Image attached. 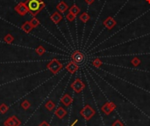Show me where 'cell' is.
<instances>
[{
	"mask_svg": "<svg viewBox=\"0 0 150 126\" xmlns=\"http://www.w3.org/2000/svg\"><path fill=\"white\" fill-rule=\"evenodd\" d=\"M21 121L16 115H11L4 122V126H20Z\"/></svg>",
	"mask_w": 150,
	"mask_h": 126,
	"instance_id": "obj_6",
	"label": "cell"
},
{
	"mask_svg": "<svg viewBox=\"0 0 150 126\" xmlns=\"http://www.w3.org/2000/svg\"><path fill=\"white\" fill-rule=\"evenodd\" d=\"M102 64H103V63H102V61L99 59V58H95V59L92 61V65L94 67L99 68V67L102 66Z\"/></svg>",
	"mask_w": 150,
	"mask_h": 126,
	"instance_id": "obj_25",
	"label": "cell"
},
{
	"mask_svg": "<svg viewBox=\"0 0 150 126\" xmlns=\"http://www.w3.org/2000/svg\"><path fill=\"white\" fill-rule=\"evenodd\" d=\"M80 12H81L80 7H79L78 5H73L69 8V13H72L73 15H75V16L77 17V16L80 13Z\"/></svg>",
	"mask_w": 150,
	"mask_h": 126,
	"instance_id": "obj_16",
	"label": "cell"
},
{
	"mask_svg": "<svg viewBox=\"0 0 150 126\" xmlns=\"http://www.w3.org/2000/svg\"><path fill=\"white\" fill-rule=\"evenodd\" d=\"M21 29L22 30L25 32V33H30L33 29V26L31 25V23H30V21H26L22 26H21Z\"/></svg>",
	"mask_w": 150,
	"mask_h": 126,
	"instance_id": "obj_15",
	"label": "cell"
},
{
	"mask_svg": "<svg viewBox=\"0 0 150 126\" xmlns=\"http://www.w3.org/2000/svg\"><path fill=\"white\" fill-rule=\"evenodd\" d=\"M71 59L73 62H75L79 65L84 60V55L80 50H76L71 55Z\"/></svg>",
	"mask_w": 150,
	"mask_h": 126,
	"instance_id": "obj_8",
	"label": "cell"
},
{
	"mask_svg": "<svg viewBox=\"0 0 150 126\" xmlns=\"http://www.w3.org/2000/svg\"><path fill=\"white\" fill-rule=\"evenodd\" d=\"M4 41H5L6 43H8V44H11V43H12L13 41H14V37H13V35H12L11 34H7L5 36V38H4Z\"/></svg>",
	"mask_w": 150,
	"mask_h": 126,
	"instance_id": "obj_19",
	"label": "cell"
},
{
	"mask_svg": "<svg viewBox=\"0 0 150 126\" xmlns=\"http://www.w3.org/2000/svg\"><path fill=\"white\" fill-rule=\"evenodd\" d=\"M51 21L54 23V24H59L62 21V15L61 14V13L59 12H54L51 16H50Z\"/></svg>",
	"mask_w": 150,
	"mask_h": 126,
	"instance_id": "obj_12",
	"label": "cell"
},
{
	"mask_svg": "<svg viewBox=\"0 0 150 126\" xmlns=\"http://www.w3.org/2000/svg\"><path fill=\"white\" fill-rule=\"evenodd\" d=\"M112 126H124V124L121 123L119 120H117V121H115L113 123H112Z\"/></svg>",
	"mask_w": 150,
	"mask_h": 126,
	"instance_id": "obj_27",
	"label": "cell"
},
{
	"mask_svg": "<svg viewBox=\"0 0 150 126\" xmlns=\"http://www.w3.org/2000/svg\"><path fill=\"white\" fill-rule=\"evenodd\" d=\"M66 19H67V21H68L72 22V21H75V19H76V16L73 15V14H72V13H69L66 15Z\"/></svg>",
	"mask_w": 150,
	"mask_h": 126,
	"instance_id": "obj_26",
	"label": "cell"
},
{
	"mask_svg": "<svg viewBox=\"0 0 150 126\" xmlns=\"http://www.w3.org/2000/svg\"><path fill=\"white\" fill-rule=\"evenodd\" d=\"M84 87H85V85H84V83L81 80V79H79V78H77V79L74 80V82L71 84V88L77 94L81 93L84 89Z\"/></svg>",
	"mask_w": 150,
	"mask_h": 126,
	"instance_id": "obj_4",
	"label": "cell"
},
{
	"mask_svg": "<svg viewBox=\"0 0 150 126\" xmlns=\"http://www.w3.org/2000/svg\"><path fill=\"white\" fill-rule=\"evenodd\" d=\"M15 12L18 13V14H20V16H25L26 14H27L28 13H29V9H28L26 4L25 2H22V3H20V4H18L15 8Z\"/></svg>",
	"mask_w": 150,
	"mask_h": 126,
	"instance_id": "obj_5",
	"label": "cell"
},
{
	"mask_svg": "<svg viewBox=\"0 0 150 126\" xmlns=\"http://www.w3.org/2000/svg\"><path fill=\"white\" fill-rule=\"evenodd\" d=\"M25 3L29 9V13L33 17H35L40 12H41L46 6V4L42 0H26Z\"/></svg>",
	"mask_w": 150,
	"mask_h": 126,
	"instance_id": "obj_1",
	"label": "cell"
},
{
	"mask_svg": "<svg viewBox=\"0 0 150 126\" xmlns=\"http://www.w3.org/2000/svg\"><path fill=\"white\" fill-rule=\"evenodd\" d=\"M79 19L83 23H86L90 19V16L88 13H83L82 14H80Z\"/></svg>",
	"mask_w": 150,
	"mask_h": 126,
	"instance_id": "obj_17",
	"label": "cell"
},
{
	"mask_svg": "<svg viewBox=\"0 0 150 126\" xmlns=\"http://www.w3.org/2000/svg\"><path fill=\"white\" fill-rule=\"evenodd\" d=\"M103 24L104 26L108 29V30H111L116 25H117V21L112 17H107L104 21H103Z\"/></svg>",
	"mask_w": 150,
	"mask_h": 126,
	"instance_id": "obj_9",
	"label": "cell"
},
{
	"mask_svg": "<svg viewBox=\"0 0 150 126\" xmlns=\"http://www.w3.org/2000/svg\"><path fill=\"white\" fill-rule=\"evenodd\" d=\"M20 106H21V108H22L23 109H25V110H27V109H29L30 107H31V103H30L29 101H28L27 100H24V101L21 102Z\"/></svg>",
	"mask_w": 150,
	"mask_h": 126,
	"instance_id": "obj_21",
	"label": "cell"
},
{
	"mask_svg": "<svg viewBox=\"0 0 150 126\" xmlns=\"http://www.w3.org/2000/svg\"><path fill=\"white\" fill-rule=\"evenodd\" d=\"M116 109V104L113 102H106L104 105L102 106L101 110L103 111V113H105V115H110L112 111Z\"/></svg>",
	"mask_w": 150,
	"mask_h": 126,
	"instance_id": "obj_7",
	"label": "cell"
},
{
	"mask_svg": "<svg viewBox=\"0 0 150 126\" xmlns=\"http://www.w3.org/2000/svg\"><path fill=\"white\" fill-rule=\"evenodd\" d=\"M54 114H55V115L57 116L59 119H62L64 116L67 115V111L65 110V109L62 108V107H58V108L56 109Z\"/></svg>",
	"mask_w": 150,
	"mask_h": 126,
	"instance_id": "obj_13",
	"label": "cell"
},
{
	"mask_svg": "<svg viewBox=\"0 0 150 126\" xmlns=\"http://www.w3.org/2000/svg\"><path fill=\"white\" fill-rule=\"evenodd\" d=\"M146 2H147V4H149V5H150V0H146Z\"/></svg>",
	"mask_w": 150,
	"mask_h": 126,
	"instance_id": "obj_30",
	"label": "cell"
},
{
	"mask_svg": "<svg viewBox=\"0 0 150 126\" xmlns=\"http://www.w3.org/2000/svg\"><path fill=\"white\" fill-rule=\"evenodd\" d=\"M30 23H31V25L33 26V27L35 28V27H37L40 25L41 22H40V21H39V19H37L36 17H33V18L31 19V21H30Z\"/></svg>",
	"mask_w": 150,
	"mask_h": 126,
	"instance_id": "obj_23",
	"label": "cell"
},
{
	"mask_svg": "<svg viewBox=\"0 0 150 126\" xmlns=\"http://www.w3.org/2000/svg\"><path fill=\"white\" fill-rule=\"evenodd\" d=\"M39 126H51V125H50L48 123H47L46 121H43L41 123H40V124H39Z\"/></svg>",
	"mask_w": 150,
	"mask_h": 126,
	"instance_id": "obj_28",
	"label": "cell"
},
{
	"mask_svg": "<svg viewBox=\"0 0 150 126\" xmlns=\"http://www.w3.org/2000/svg\"><path fill=\"white\" fill-rule=\"evenodd\" d=\"M56 9L58 10V12L61 13H64L65 12L69 9V5L65 3L64 1H61L57 5H56Z\"/></svg>",
	"mask_w": 150,
	"mask_h": 126,
	"instance_id": "obj_14",
	"label": "cell"
},
{
	"mask_svg": "<svg viewBox=\"0 0 150 126\" xmlns=\"http://www.w3.org/2000/svg\"><path fill=\"white\" fill-rule=\"evenodd\" d=\"M80 113H81L83 117L85 120H87V121L90 120V118L92 117V116H94L95 114H96L95 110L93 109L90 105H85V106H84L83 108L82 109V110L80 111Z\"/></svg>",
	"mask_w": 150,
	"mask_h": 126,
	"instance_id": "obj_3",
	"label": "cell"
},
{
	"mask_svg": "<svg viewBox=\"0 0 150 126\" xmlns=\"http://www.w3.org/2000/svg\"><path fill=\"white\" fill-rule=\"evenodd\" d=\"M45 108L48 109V111H52L55 108V104L51 100H49L48 101H47V103L45 104Z\"/></svg>",
	"mask_w": 150,
	"mask_h": 126,
	"instance_id": "obj_18",
	"label": "cell"
},
{
	"mask_svg": "<svg viewBox=\"0 0 150 126\" xmlns=\"http://www.w3.org/2000/svg\"><path fill=\"white\" fill-rule=\"evenodd\" d=\"M9 110V106L5 103L0 104V114H5Z\"/></svg>",
	"mask_w": 150,
	"mask_h": 126,
	"instance_id": "obj_22",
	"label": "cell"
},
{
	"mask_svg": "<svg viewBox=\"0 0 150 126\" xmlns=\"http://www.w3.org/2000/svg\"><path fill=\"white\" fill-rule=\"evenodd\" d=\"M140 63H141V61H140V59L137 56H134V58H132V60H131V64L135 67L139 66L140 64Z\"/></svg>",
	"mask_w": 150,
	"mask_h": 126,
	"instance_id": "obj_24",
	"label": "cell"
},
{
	"mask_svg": "<svg viewBox=\"0 0 150 126\" xmlns=\"http://www.w3.org/2000/svg\"><path fill=\"white\" fill-rule=\"evenodd\" d=\"M47 68L53 73V74H57L63 68V64L57 59V58H53L50 60L48 64H47Z\"/></svg>",
	"mask_w": 150,
	"mask_h": 126,
	"instance_id": "obj_2",
	"label": "cell"
},
{
	"mask_svg": "<svg viewBox=\"0 0 150 126\" xmlns=\"http://www.w3.org/2000/svg\"><path fill=\"white\" fill-rule=\"evenodd\" d=\"M35 52L38 54L39 56H42V55H44L46 53V48L43 46L40 45V46H38L35 48Z\"/></svg>",
	"mask_w": 150,
	"mask_h": 126,
	"instance_id": "obj_20",
	"label": "cell"
},
{
	"mask_svg": "<svg viewBox=\"0 0 150 126\" xmlns=\"http://www.w3.org/2000/svg\"><path fill=\"white\" fill-rule=\"evenodd\" d=\"M61 102L66 107L70 106L73 103V98L69 94H65L61 99Z\"/></svg>",
	"mask_w": 150,
	"mask_h": 126,
	"instance_id": "obj_11",
	"label": "cell"
},
{
	"mask_svg": "<svg viewBox=\"0 0 150 126\" xmlns=\"http://www.w3.org/2000/svg\"><path fill=\"white\" fill-rule=\"evenodd\" d=\"M78 69H79V65L75 62H73V61L69 62L66 65V70L71 74L77 72V71H78Z\"/></svg>",
	"mask_w": 150,
	"mask_h": 126,
	"instance_id": "obj_10",
	"label": "cell"
},
{
	"mask_svg": "<svg viewBox=\"0 0 150 126\" xmlns=\"http://www.w3.org/2000/svg\"><path fill=\"white\" fill-rule=\"evenodd\" d=\"M84 1H85V3H86L87 5H92L93 3L95 2V0H84Z\"/></svg>",
	"mask_w": 150,
	"mask_h": 126,
	"instance_id": "obj_29",
	"label": "cell"
}]
</instances>
